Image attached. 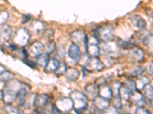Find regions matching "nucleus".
<instances>
[{"label": "nucleus", "mask_w": 153, "mask_h": 114, "mask_svg": "<svg viewBox=\"0 0 153 114\" xmlns=\"http://www.w3.org/2000/svg\"><path fill=\"white\" fill-rule=\"evenodd\" d=\"M25 85V83L16 79H12L5 83L4 87L3 100L6 104H11L16 100L17 94Z\"/></svg>", "instance_id": "nucleus-1"}, {"label": "nucleus", "mask_w": 153, "mask_h": 114, "mask_svg": "<svg viewBox=\"0 0 153 114\" xmlns=\"http://www.w3.org/2000/svg\"><path fill=\"white\" fill-rule=\"evenodd\" d=\"M70 98L73 102L74 109L80 113L87 108L88 100L84 93L79 91H73L70 94Z\"/></svg>", "instance_id": "nucleus-2"}, {"label": "nucleus", "mask_w": 153, "mask_h": 114, "mask_svg": "<svg viewBox=\"0 0 153 114\" xmlns=\"http://www.w3.org/2000/svg\"><path fill=\"white\" fill-rule=\"evenodd\" d=\"M83 66L86 69L96 72L103 71L105 69L104 64L97 57H90L89 56L86 57L85 60L83 62Z\"/></svg>", "instance_id": "nucleus-3"}, {"label": "nucleus", "mask_w": 153, "mask_h": 114, "mask_svg": "<svg viewBox=\"0 0 153 114\" xmlns=\"http://www.w3.org/2000/svg\"><path fill=\"white\" fill-rule=\"evenodd\" d=\"M114 29L112 26L102 27L97 31V33L99 35L101 40L105 43H110L114 39Z\"/></svg>", "instance_id": "nucleus-4"}, {"label": "nucleus", "mask_w": 153, "mask_h": 114, "mask_svg": "<svg viewBox=\"0 0 153 114\" xmlns=\"http://www.w3.org/2000/svg\"><path fill=\"white\" fill-rule=\"evenodd\" d=\"M30 39V34L26 28H22L19 30L15 36V41L18 45L25 47L28 43Z\"/></svg>", "instance_id": "nucleus-5"}, {"label": "nucleus", "mask_w": 153, "mask_h": 114, "mask_svg": "<svg viewBox=\"0 0 153 114\" xmlns=\"http://www.w3.org/2000/svg\"><path fill=\"white\" fill-rule=\"evenodd\" d=\"M68 54L70 59L74 62H79L81 58V51H80V47L74 43H71L68 48Z\"/></svg>", "instance_id": "nucleus-6"}, {"label": "nucleus", "mask_w": 153, "mask_h": 114, "mask_svg": "<svg viewBox=\"0 0 153 114\" xmlns=\"http://www.w3.org/2000/svg\"><path fill=\"white\" fill-rule=\"evenodd\" d=\"M57 108L61 111V112L68 113L71 111V110L74 109L73 107V102L71 98H67V97H64V98H61L57 103Z\"/></svg>", "instance_id": "nucleus-7"}, {"label": "nucleus", "mask_w": 153, "mask_h": 114, "mask_svg": "<svg viewBox=\"0 0 153 114\" xmlns=\"http://www.w3.org/2000/svg\"><path fill=\"white\" fill-rule=\"evenodd\" d=\"M129 100L135 106L138 107H143L145 105V98L142 94L137 91L130 92L129 94Z\"/></svg>", "instance_id": "nucleus-8"}, {"label": "nucleus", "mask_w": 153, "mask_h": 114, "mask_svg": "<svg viewBox=\"0 0 153 114\" xmlns=\"http://www.w3.org/2000/svg\"><path fill=\"white\" fill-rule=\"evenodd\" d=\"M84 94L87 100H94L98 96V87L95 84H89L84 88Z\"/></svg>", "instance_id": "nucleus-9"}, {"label": "nucleus", "mask_w": 153, "mask_h": 114, "mask_svg": "<svg viewBox=\"0 0 153 114\" xmlns=\"http://www.w3.org/2000/svg\"><path fill=\"white\" fill-rule=\"evenodd\" d=\"M94 106L96 109L100 111H104L110 106V100L97 96L94 100Z\"/></svg>", "instance_id": "nucleus-10"}, {"label": "nucleus", "mask_w": 153, "mask_h": 114, "mask_svg": "<svg viewBox=\"0 0 153 114\" xmlns=\"http://www.w3.org/2000/svg\"><path fill=\"white\" fill-rule=\"evenodd\" d=\"M44 50H45V46L43 45V43L40 41H35L33 43H31L28 51L31 56L36 57L38 55L43 53Z\"/></svg>", "instance_id": "nucleus-11"}, {"label": "nucleus", "mask_w": 153, "mask_h": 114, "mask_svg": "<svg viewBox=\"0 0 153 114\" xmlns=\"http://www.w3.org/2000/svg\"><path fill=\"white\" fill-rule=\"evenodd\" d=\"M49 99H50V97L46 94H36L34 106L36 107V109H41L48 104V102L49 101Z\"/></svg>", "instance_id": "nucleus-12"}, {"label": "nucleus", "mask_w": 153, "mask_h": 114, "mask_svg": "<svg viewBox=\"0 0 153 114\" xmlns=\"http://www.w3.org/2000/svg\"><path fill=\"white\" fill-rule=\"evenodd\" d=\"M87 35L85 34L84 31H76L71 34V39L74 43L77 44L80 43H84Z\"/></svg>", "instance_id": "nucleus-13"}, {"label": "nucleus", "mask_w": 153, "mask_h": 114, "mask_svg": "<svg viewBox=\"0 0 153 114\" xmlns=\"http://www.w3.org/2000/svg\"><path fill=\"white\" fill-rule=\"evenodd\" d=\"M12 30L9 25L2 27V29L0 30V41L2 43H5L10 39L12 36Z\"/></svg>", "instance_id": "nucleus-14"}, {"label": "nucleus", "mask_w": 153, "mask_h": 114, "mask_svg": "<svg viewBox=\"0 0 153 114\" xmlns=\"http://www.w3.org/2000/svg\"><path fill=\"white\" fill-rule=\"evenodd\" d=\"M98 96L107 99V100L111 99L113 97V94H112L110 87L106 86V85L99 86V88H98Z\"/></svg>", "instance_id": "nucleus-15"}, {"label": "nucleus", "mask_w": 153, "mask_h": 114, "mask_svg": "<svg viewBox=\"0 0 153 114\" xmlns=\"http://www.w3.org/2000/svg\"><path fill=\"white\" fill-rule=\"evenodd\" d=\"M131 59L136 62H140L143 59L144 57V52L141 48L137 47H134L130 52Z\"/></svg>", "instance_id": "nucleus-16"}, {"label": "nucleus", "mask_w": 153, "mask_h": 114, "mask_svg": "<svg viewBox=\"0 0 153 114\" xmlns=\"http://www.w3.org/2000/svg\"><path fill=\"white\" fill-rule=\"evenodd\" d=\"M35 59H36V62H35L36 65H38L40 67L45 69L48 63L50 57H49V54H48L47 53H43L35 57Z\"/></svg>", "instance_id": "nucleus-17"}, {"label": "nucleus", "mask_w": 153, "mask_h": 114, "mask_svg": "<svg viewBox=\"0 0 153 114\" xmlns=\"http://www.w3.org/2000/svg\"><path fill=\"white\" fill-rule=\"evenodd\" d=\"M35 97H36V94H27L26 96H25V97L24 99V101H23L22 107H24L25 109H30L32 106H34Z\"/></svg>", "instance_id": "nucleus-18"}, {"label": "nucleus", "mask_w": 153, "mask_h": 114, "mask_svg": "<svg viewBox=\"0 0 153 114\" xmlns=\"http://www.w3.org/2000/svg\"><path fill=\"white\" fill-rule=\"evenodd\" d=\"M59 65L60 62L58 61V59H55V58H50L48 63L45 68V72H55L56 70L59 67Z\"/></svg>", "instance_id": "nucleus-19"}, {"label": "nucleus", "mask_w": 153, "mask_h": 114, "mask_svg": "<svg viewBox=\"0 0 153 114\" xmlns=\"http://www.w3.org/2000/svg\"><path fill=\"white\" fill-rule=\"evenodd\" d=\"M65 75L68 81H74L78 79L79 77H80V72L77 69L71 68V69H67Z\"/></svg>", "instance_id": "nucleus-20"}, {"label": "nucleus", "mask_w": 153, "mask_h": 114, "mask_svg": "<svg viewBox=\"0 0 153 114\" xmlns=\"http://www.w3.org/2000/svg\"><path fill=\"white\" fill-rule=\"evenodd\" d=\"M86 52L90 57H98L100 53V49L97 44H87Z\"/></svg>", "instance_id": "nucleus-21"}, {"label": "nucleus", "mask_w": 153, "mask_h": 114, "mask_svg": "<svg viewBox=\"0 0 153 114\" xmlns=\"http://www.w3.org/2000/svg\"><path fill=\"white\" fill-rule=\"evenodd\" d=\"M150 82V80L146 76H143V77H140V78H138V80L136 81V88L138 90H143L145 86H146L147 85H149Z\"/></svg>", "instance_id": "nucleus-22"}, {"label": "nucleus", "mask_w": 153, "mask_h": 114, "mask_svg": "<svg viewBox=\"0 0 153 114\" xmlns=\"http://www.w3.org/2000/svg\"><path fill=\"white\" fill-rule=\"evenodd\" d=\"M143 96L144 97V98H146V100H152L153 98V89L152 85H150L149 84L147 85L146 86L144 87V88L143 89Z\"/></svg>", "instance_id": "nucleus-23"}, {"label": "nucleus", "mask_w": 153, "mask_h": 114, "mask_svg": "<svg viewBox=\"0 0 153 114\" xmlns=\"http://www.w3.org/2000/svg\"><path fill=\"white\" fill-rule=\"evenodd\" d=\"M30 28L36 33H40L45 28V24L41 21H35L31 23Z\"/></svg>", "instance_id": "nucleus-24"}, {"label": "nucleus", "mask_w": 153, "mask_h": 114, "mask_svg": "<svg viewBox=\"0 0 153 114\" xmlns=\"http://www.w3.org/2000/svg\"><path fill=\"white\" fill-rule=\"evenodd\" d=\"M132 19H133V22L134 24H135V25H136L139 29L143 30L146 28V25H147V24H146V21H145L143 18H141L140 16L136 15L134 16Z\"/></svg>", "instance_id": "nucleus-25"}, {"label": "nucleus", "mask_w": 153, "mask_h": 114, "mask_svg": "<svg viewBox=\"0 0 153 114\" xmlns=\"http://www.w3.org/2000/svg\"><path fill=\"white\" fill-rule=\"evenodd\" d=\"M14 78L15 75L11 72L5 71L2 74H0V81L4 82V83H7L8 81L14 79Z\"/></svg>", "instance_id": "nucleus-26"}, {"label": "nucleus", "mask_w": 153, "mask_h": 114, "mask_svg": "<svg viewBox=\"0 0 153 114\" xmlns=\"http://www.w3.org/2000/svg\"><path fill=\"white\" fill-rule=\"evenodd\" d=\"M123 84L121 82L118 81H114L112 83L111 87H110V89H111L112 94H113V96H117L120 94V88L122 87Z\"/></svg>", "instance_id": "nucleus-27"}, {"label": "nucleus", "mask_w": 153, "mask_h": 114, "mask_svg": "<svg viewBox=\"0 0 153 114\" xmlns=\"http://www.w3.org/2000/svg\"><path fill=\"white\" fill-rule=\"evenodd\" d=\"M129 94H130V92L122 85V87L120 88V94H119L120 98H121V100H122V102L123 101L127 102L129 100Z\"/></svg>", "instance_id": "nucleus-28"}, {"label": "nucleus", "mask_w": 153, "mask_h": 114, "mask_svg": "<svg viewBox=\"0 0 153 114\" xmlns=\"http://www.w3.org/2000/svg\"><path fill=\"white\" fill-rule=\"evenodd\" d=\"M5 110L7 114H22L17 107L12 106V104H7L5 107Z\"/></svg>", "instance_id": "nucleus-29"}, {"label": "nucleus", "mask_w": 153, "mask_h": 114, "mask_svg": "<svg viewBox=\"0 0 153 114\" xmlns=\"http://www.w3.org/2000/svg\"><path fill=\"white\" fill-rule=\"evenodd\" d=\"M117 43H118L119 47H122L123 49H126V50H129V49H132L135 45L132 42L130 41H123V40L118 39L117 40Z\"/></svg>", "instance_id": "nucleus-30"}, {"label": "nucleus", "mask_w": 153, "mask_h": 114, "mask_svg": "<svg viewBox=\"0 0 153 114\" xmlns=\"http://www.w3.org/2000/svg\"><path fill=\"white\" fill-rule=\"evenodd\" d=\"M67 69H68V68H67V65L66 63H65V61H61V62H60L59 67H58V69L56 70L55 74L57 75H65Z\"/></svg>", "instance_id": "nucleus-31"}, {"label": "nucleus", "mask_w": 153, "mask_h": 114, "mask_svg": "<svg viewBox=\"0 0 153 114\" xmlns=\"http://www.w3.org/2000/svg\"><path fill=\"white\" fill-rule=\"evenodd\" d=\"M46 53L48 54L52 53L53 52H54V50H56V43L55 42L53 41V40H49L48 42L46 44Z\"/></svg>", "instance_id": "nucleus-32"}, {"label": "nucleus", "mask_w": 153, "mask_h": 114, "mask_svg": "<svg viewBox=\"0 0 153 114\" xmlns=\"http://www.w3.org/2000/svg\"><path fill=\"white\" fill-rule=\"evenodd\" d=\"M113 107L115 108H117V110L121 109L123 107V102L120 98V95L117 96H113Z\"/></svg>", "instance_id": "nucleus-33"}, {"label": "nucleus", "mask_w": 153, "mask_h": 114, "mask_svg": "<svg viewBox=\"0 0 153 114\" xmlns=\"http://www.w3.org/2000/svg\"><path fill=\"white\" fill-rule=\"evenodd\" d=\"M54 36V31L53 29H47L43 32V37L49 40H52Z\"/></svg>", "instance_id": "nucleus-34"}, {"label": "nucleus", "mask_w": 153, "mask_h": 114, "mask_svg": "<svg viewBox=\"0 0 153 114\" xmlns=\"http://www.w3.org/2000/svg\"><path fill=\"white\" fill-rule=\"evenodd\" d=\"M9 13L6 11L0 12V26H2L5 24L9 19Z\"/></svg>", "instance_id": "nucleus-35"}, {"label": "nucleus", "mask_w": 153, "mask_h": 114, "mask_svg": "<svg viewBox=\"0 0 153 114\" xmlns=\"http://www.w3.org/2000/svg\"><path fill=\"white\" fill-rule=\"evenodd\" d=\"M124 88H126L127 90L129 91V92H132L136 90V84L135 82L132 81H126V84L124 85H123Z\"/></svg>", "instance_id": "nucleus-36"}, {"label": "nucleus", "mask_w": 153, "mask_h": 114, "mask_svg": "<svg viewBox=\"0 0 153 114\" xmlns=\"http://www.w3.org/2000/svg\"><path fill=\"white\" fill-rule=\"evenodd\" d=\"M143 45L146 46V47L152 45V34H150L145 36L143 39Z\"/></svg>", "instance_id": "nucleus-37"}, {"label": "nucleus", "mask_w": 153, "mask_h": 114, "mask_svg": "<svg viewBox=\"0 0 153 114\" xmlns=\"http://www.w3.org/2000/svg\"><path fill=\"white\" fill-rule=\"evenodd\" d=\"M103 114H120L118 110L113 106H110L107 109L103 111Z\"/></svg>", "instance_id": "nucleus-38"}, {"label": "nucleus", "mask_w": 153, "mask_h": 114, "mask_svg": "<svg viewBox=\"0 0 153 114\" xmlns=\"http://www.w3.org/2000/svg\"><path fill=\"white\" fill-rule=\"evenodd\" d=\"M145 71V69H143L141 66H138L136 69H134L133 71L131 72V75L132 76H138V75H141L143 73V72Z\"/></svg>", "instance_id": "nucleus-39"}, {"label": "nucleus", "mask_w": 153, "mask_h": 114, "mask_svg": "<svg viewBox=\"0 0 153 114\" xmlns=\"http://www.w3.org/2000/svg\"><path fill=\"white\" fill-rule=\"evenodd\" d=\"M135 114H151L148 110L143 109V107H136Z\"/></svg>", "instance_id": "nucleus-40"}, {"label": "nucleus", "mask_w": 153, "mask_h": 114, "mask_svg": "<svg viewBox=\"0 0 153 114\" xmlns=\"http://www.w3.org/2000/svg\"><path fill=\"white\" fill-rule=\"evenodd\" d=\"M51 114H61V111L57 108V107L55 104H53L52 107H51Z\"/></svg>", "instance_id": "nucleus-41"}, {"label": "nucleus", "mask_w": 153, "mask_h": 114, "mask_svg": "<svg viewBox=\"0 0 153 114\" xmlns=\"http://www.w3.org/2000/svg\"><path fill=\"white\" fill-rule=\"evenodd\" d=\"M57 54L61 57V59H63L65 56V49L64 47H61L58 49V51H57Z\"/></svg>", "instance_id": "nucleus-42"}, {"label": "nucleus", "mask_w": 153, "mask_h": 114, "mask_svg": "<svg viewBox=\"0 0 153 114\" xmlns=\"http://www.w3.org/2000/svg\"><path fill=\"white\" fill-rule=\"evenodd\" d=\"M31 18V15H29V14L23 15L22 18V24H25V23H27L28 21H29L30 19Z\"/></svg>", "instance_id": "nucleus-43"}, {"label": "nucleus", "mask_w": 153, "mask_h": 114, "mask_svg": "<svg viewBox=\"0 0 153 114\" xmlns=\"http://www.w3.org/2000/svg\"><path fill=\"white\" fill-rule=\"evenodd\" d=\"M25 64L28 65V66H30L31 68L36 67V63H35V62H33L32 60H30V59H28V58H27V59H25Z\"/></svg>", "instance_id": "nucleus-44"}, {"label": "nucleus", "mask_w": 153, "mask_h": 114, "mask_svg": "<svg viewBox=\"0 0 153 114\" xmlns=\"http://www.w3.org/2000/svg\"><path fill=\"white\" fill-rule=\"evenodd\" d=\"M65 114H80V113L77 112L76 110H75L74 109H73V110H71V111H69V112L65 113Z\"/></svg>", "instance_id": "nucleus-45"}, {"label": "nucleus", "mask_w": 153, "mask_h": 114, "mask_svg": "<svg viewBox=\"0 0 153 114\" xmlns=\"http://www.w3.org/2000/svg\"><path fill=\"white\" fill-rule=\"evenodd\" d=\"M5 71H6V70H5V66H3L2 65L0 64V74H2V73L4 72Z\"/></svg>", "instance_id": "nucleus-46"}, {"label": "nucleus", "mask_w": 153, "mask_h": 114, "mask_svg": "<svg viewBox=\"0 0 153 114\" xmlns=\"http://www.w3.org/2000/svg\"><path fill=\"white\" fill-rule=\"evenodd\" d=\"M149 73L151 75H152V62H150L149 66Z\"/></svg>", "instance_id": "nucleus-47"}, {"label": "nucleus", "mask_w": 153, "mask_h": 114, "mask_svg": "<svg viewBox=\"0 0 153 114\" xmlns=\"http://www.w3.org/2000/svg\"><path fill=\"white\" fill-rule=\"evenodd\" d=\"M3 97H4L3 91L0 90V100H3Z\"/></svg>", "instance_id": "nucleus-48"}, {"label": "nucleus", "mask_w": 153, "mask_h": 114, "mask_svg": "<svg viewBox=\"0 0 153 114\" xmlns=\"http://www.w3.org/2000/svg\"><path fill=\"white\" fill-rule=\"evenodd\" d=\"M126 114H129V113H126Z\"/></svg>", "instance_id": "nucleus-49"}]
</instances>
